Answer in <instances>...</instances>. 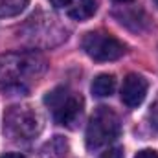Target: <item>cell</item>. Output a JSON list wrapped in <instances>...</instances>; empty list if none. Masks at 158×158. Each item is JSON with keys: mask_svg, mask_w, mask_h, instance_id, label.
I'll return each instance as SVG.
<instances>
[{"mask_svg": "<svg viewBox=\"0 0 158 158\" xmlns=\"http://www.w3.org/2000/svg\"><path fill=\"white\" fill-rule=\"evenodd\" d=\"M119 118L116 116L114 110H110L109 107H99L86 125V147L90 151L105 147L109 143H112L119 136Z\"/></svg>", "mask_w": 158, "mask_h": 158, "instance_id": "cell-3", "label": "cell"}, {"mask_svg": "<svg viewBox=\"0 0 158 158\" xmlns=\"http://www.w3.org/2000/svg\"><path fill=\"white\" fill-rule=\"evenodd\" d=\"M50 4L53 7H57V9H63V7H68L70 0H50Z\"/></svg>", "mask_w": 158, "mask_h": 158, "instance_id": "cell-12", "label": "cell"}, {"mask_svg": "<svg viewBox=\"0 0 158 158\" xmlns=\"http://www.w3.org/2000/svg\"><path fill=\"white\" fill-rule=\"evenodd\" d=\"M147 81L145 77L138 76V74H129L127 77L123 79L121 85V101L125 107L129 109H136L143 103L145 96H147Z\"/></svg>", "mask_w": 158, "mask_h": 158, "instance_id": "cell-6", "label": "cell"}, {"mask_svg": "<svg viewBox=\"0 0 158 158\" xmlns=\"http://www.w3.org/2000/svg\"><path fill=\"white\" fill-rule=\"evenodd\" d=\"M116 2H119V4H127V2H132V0H116Z\"/></svg>", "mask_w": 158, "mask_h": 158, "instance_id": "cell-14", "label": "cell"}, {"mask_svg": "<svg viewBox=\"0 0 158 158\" xmlns=\"http://www.w3.org/2000/svg\"><path fill=\"white\" fill-rule=\"evenodd\" d=\"M116 88V77L112 74H99L98 77L92 81V94L96 98H109Z\"/></svg>", "mask_w": 158, "mask_h": 158, "instance_id": "cell-8", "label": "cell"}, {"mask_svg": "<svg viewBox=\"0 0 158 158\" xmlns=\"http://www.w3.org/2000/svg\"><path fill=\"white\" fill-rule=\"evenodd\" d=\"M44 70V61L37 55H7L0 57V86H22L26 77H37Z\"/></svg>", "mask_w": 158, "mask_h": 158, "instance_id": "cell-1", "label": "cell"}, {"mask_svg": "<svg viewBox=\"0 0 158 158\" xmlns=\"http://www.w3.org/2000/svg\"><path fill=\"white\" fill-rule=\"evenodd\" d=\"M44 105L50 109L55 123L74 127L83 112V98L66 86H57L44 96Z\"/></svg>", "mask_w": 158, "mask_h": 158, "instance_id": "cell-2", "label": "cell"}, {"mask_svg": "<svg viewBox=\"0 0 158 158\" xmlns=\"http://www.w3.org/2000/svg\"><path fill=\"white\" fill-rule=\"evenodd\" d=\"M99 158H125V155H123V149L121 147H110L105 153H101Z\"/></svg>", "mask_w": 158, "mask_h": 158, "instance_id": "cell-10", "label": "cell"}, {"mask_svg": "<svg viewBox=\"0 0 158 158\" xmlns=\"http://www.w3.org/2000/svg\"><path fill=\"white\" fill-rule=\"evenodd\" d=\"M30 0H0V17H15L26 9Z\"/></svg>", "mask_w": 158, "mask_h": 158, "instance_id": "cell-9", "label": "cell"}, {"mask_svg": "<svg viewBox=\"0 0 158 158\" xmlns=\"http://www.w3.org/2000/svg\"><path fill=\"white\" fill-rule=\"evenodd\" d=\"M134 158H158V153L153 151V149H143V151H140Z\"/></svg>", "mask_w": 158, "mask_h": 158, "instance_id": "cell-11", "label": "cell"}, {"mask_svg": "<svg viewBox=\"0 0 158 158\" xmlns=\"http://www.w3.org/2000/svg\"><path fill=\"white\" fill-rule=\"evenodd\" d=\"M0 158H26V156H22L20 153H6V155H2Z\"/></svg>", "mask_w": 158, "mask_h": 158, "instance_id": "cell-13", "label": "cell"}, {"mask_svg": "<svg viewBox=\"0 0 158 158\" xmlns=\"http://www.w3.org/2000/svg\"><path fill=\"white\" fill-rule=\"evenodd\" d=\"M40 118L30 107H11L4 116V132L11 140H31L40 132Z\"/></svg>", "mask_w": 158, "mask_h": 158, "instance_id": "cell-4", "label": "cell"}, {"mask_svg": "<svg viewBox=\"0 0 158 158\" xmlns=\"http://www.w3.org/2000/svg\"><path fill=\"white\" fill-rule=\"evenodd\" d=\"M85 53L98 61V63H107V61H116L125 53L123 42L118 40L114 35L105 33V31H90L83 37L81 42Z\"/></svg>", "mask_w": 158, "mask_h": 158, "instance_id": "cell-5", "label": "cell"}, {"mask_svg": "<svg viewBox=\"0 0 158 158\" xmlns=\"http://www.w3.org/2000/svg\"><path fill=\"white\" fill-rule=\"evenodd\" d=\"M96 0H70L66 13L74 20H86L96 13Z\"/></svg>", "mask_w": 158, "mask_h": 158, "instance_id": "cell-7", "label": "cell"}, {"mask_svg": "<svg viewBox=\"0 0 158 158\" xmlns=\"http://www.w3.org/2000/svg\"><path fill=\"white\" fill-rule=\"evenodd\" d=\"M155 4H156V6H158V0H155Z\"/></svg>", "mask_w": 158, "mask_h": 158, "instance_id": "cell-15", "label": "cell"}]
</instances>
